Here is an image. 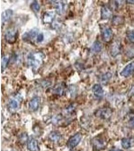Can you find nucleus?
Returning <instances> with one entry per match:
<instances>
[{"mask_svg":"<svg viewBox=\"0 0 134 151\" xmlns=\"http://www.w3.org/2000/svg\"><path fill=\"white\" fill-rule=\"evenodd\" d=\"M27 58L28 64H29L31 67L35 69H37L40 65L41 63L42 62L43 59L42 54L40 52L30 53L28 55Z\"/></svg>","mask_w":134,"mask_h":151,"instance_id":"f257e3e1","label":"nucleus"},{"mask_svg":"<svg viewBox=\"0 0 134 151\" xmlns=\"http://www.w3.org/2000/svg\"><path fill=\"white\" fill-rule=\"evenodd\" d=\"M17 30L15 28H11L6 31L4 37H5V40L7 42L13 43H15L16 41L17 40Z\"/></svg>","mask_w":134,"mask_h":151,"instance_id":"f03ea898","label":"nucleus"},{"mask_svg":"<svg viewBox=\"0 0 134 151\" xmlns=\"http://www.w3.org/2000/svg\"><path fill=\"white\" fill-rule=\"evenodd\" d=\"M81 139V135L80 133L75 134L68 139L67 142V146L69 148H74L78 146Z\"/></svg>","mask_w":134,"mask_h":151,"instance_id":"7ed1b4c3","label":"nucleus"},{"mask_svg":"<svg viewBox=\"0 0 134 151\" xmlns=\"http://www.w3.org/2000/svg\"><path fill=\"white\" fill-rule=\"evenodd\" d=\"M38 29L34 28L30 31L26 32L22 35V39L25 41H31L33 40L36 36H38Z\"/></svg>","mask_w":134,"mask_h":151,"instance_id":"20e7f679","label":"nucleus"},{"mask_svg":"<svg viewBox=\"0 0 134 151\" xmlns=\"http://www.w3.org/2000/svg\"><path fill=\"white\" fill-rule=\"evenodd\" d=\"M41 103V98L39 97H35L32 98L29 102V109L31 111H35L38 110Z\"/></svg>","mask_w":134,"mask_h":151,"instance_id":"39448f33","label":"nucleus"},{"mask_svg":"<svg viewBox=\"0 0 134 151\" xmlns=\"http://www.w3.org/2000/svg\"><path fill=\"white\" fill-rule=\"evenodd\" d=\"M113 36V32L112 29L110 27L105 28L103 29L101 33V37L103 41L106 42H109L111 41Z\"/></svg>","mask_w":134,"mask_h":151,"instance_id":"423d86ee","label":"nucleus"},{"mask_svg":"<svg viewBox=\"0 0 134 151\" xmlns=\"http://www.w3.org/2000/svg\"><path fill=\"white\" fill-rule=\"evenodd\" d=\"M112 112L109 108H103L100 110H97L96 112V115L101 119H108L112 115Z\"/></svg>","mask_w":134,"mask_h":151,"instance_id":"0eeeda50","label":"nucleus"},{"mask_svg":"<svg viewBox=\"0 0 134 151\" xmlns=\"http://www.w3.org/2000/svg\"><path fill=\"white\" fill-rule=\"evenodd\" d=\"M134 73V63L128 65L120 72V75L124 77H128Z\"/></svg>","mask_w":134,"mask_h":151,"instance_id":"6e6552de","label":"nucleus"},{"mask_svg":"<svg viewBox=\"0 0 134 151\" xmlns=\"http://www.w3.org/2000/svg\"><path fill=\"white\" fill-rule=\"evenodd\" d=\"M105 142L103 139L98 137H95L93 139V146L98 150L103 149V148H105Z\"/></svg>","mask_w":134,"mask_h":151,"instance_id":"1a4fd4ad","label":"nucleus"},{"mask_svg":"<svg viewBox=\"0 0 134 151\" xmlns=\"http://www.w3.org/2000/svg\"><path fill=\"white\" fill-rule=\"evenodd\" d=\"M92 90L94 96L96 98L100 99L103 97V89L100 84H95L93 86Z\"/></svg>","mask_w":134,"mask_h":151,"instance_id":"9d476101","label":"nucleus"},{"mask_svg":"<svg viewBox=\"0 0 134 151\" xmlns=\"http://www.w3.org/2000/svg\"><path fill=\"white\" fill-rule=\"evenodd\" d=\"M13 11L11 9H7L5 11H4L2 13V16H1L2 24H5L8 21H9V20L13 16Z\"/></svg>","mask_w":134,"mask_h":151,"instance_id":"9b49d317","label":"nucleus"},{"mask_svg":"<svg viewBox=\"0 0 134 151\" xmlns=\"http://www.w3.org/2000/svg\"><path fill=\"white\" fill-rule=\"evenodd\" d=\"M27 147L30 151H38L39 150L38 142L34 139H31L28 141Z\"/></svg>","mask_w":134,"mask_h":151,"instance_id":"f8f14e48","label":"nucleus"},{"mask_svg":"<svg viewBox=\"0 0 134 151\" xmlns=\"http://www.w3.org/2000/svg\"><path fill=\"white\" fill-rule=\"evenodd\" d=\"M112 13L110 9L107 7H103L101 9V18L103 20L108 19L111 17Z\"/></svg>","mask_w":134,"mask_h":151,"instance_id":"ddd939ff","label":"nucleus"},{"mask_svg":"<svg viewBox=\"0 0 134 151\" xmlns=\"http://www.w3.org/2000/svg\"><path fill=\"white\" fill-rule=\"evenodd\" d=\"M49 139L53 142H57L60 140L61 136L60 133L57 132H53L49 134L48 136Z\"/></svg>","mask_w":134,"mask_h":151,"instance_id":"4468645a","label":"nucleus"},{"mask_svg":"<svg viewBox=\"0 0 134 151\" xmlns=\"http://www.w3.org/2000/svg\"><path fill=\"white\" fill-rule=\"evenodd\" d=\"M54 17V14L53 12H46V13L44 14L43 18V21L45 23H50L53 19Z\"/></svg>","mask_w":134,"mask_h":151,"instance_id":"2eb2a0df","label":"nucleus"},{"mask_svg":"<svg viewBox=\"0 0 134 151\" xmlns=\"http://www.w3.org/2000/svg\"><path fill=\"white\" fill-rule=\"evenodd\" d=\"M121 144L123 147L125 149H128L132 147V142L131 139H123L122 140Z\"/></svg>","mask_w":134,"mask_h":151,"instance_id":"dca6fc26","label":"nucleus"},{"mask_svg":"<svg viewBox=\"0 0 134 151\" xmlns=\"http://www.w3.org/2000/svg\"><path fill=\"white\" fill-rule=\"evenodd\" d=\"M93 48L94 52H96V53L100 52H101V50H102V45L100 41H95L94 43L93 44Z\"/></svg>","mask_w":134,"mask_h":151,"instance_id":"f3484780","label":"nucleus"},{"mask_svg":"<svg viewBox=\"0 0 134 151\" xmlns=\"http://www.w3.org/2000/svg\"><path fill=\"white\" fill-rule=\"evenodd\" d=\"M9 60L10 58L8 56H4L2 58V65H1L2 72L7 68V65L9 63Z\"/></svg>","mask_w":134,"mask_h":151,"instance_id":"a211bd4d","label":"nucleus"},{"mask_svg":"<svg viewBox=\"0 0 134 151\" xmlns=\"http://www.w3.org/2000/svg\"><path fill=\"white\" fill-rule=\"evenodd\" d=\"M31 8L34 12L37 13L39 11L40 6L38 2L37 1H34L31 4Z\"/></svg>","mask_w":134,"mask_h":151,"instance_id":"6ab92c4d","label":"nucleus"},{"mask_svg":"<svg viewBox=\"0 0 134 151\" xmlns=\"http://www.w3.org/2000/svg\"><path fill=\"white\" fill-rule=\"evenodd\" d=\"M127 37L129 41L134 43V30H130L127 32Z\"/></svg>","mask_w":134,"mask_h":151,"instance_id":"aec40b11","label":"nucleus"},{"mask_svg":"<svg viewBox=\"0 0 134 151\" xmlns=\"http://www.w3.org/2000/svg\"><path fill=\"white\" fill-rule=\"evenodd\" d=\"M18 105L19 104L17 101L14 99L11 100L9 102V106L12 109H17L18 107Z\"/></svg>","mask_w":134,"mask_h":151,"instance_id":"412c9836","label":"nucleus"},{"mask_svg":"<svg viewBox=\"0 0 134 151\" xmlns=\"http://www.w3.org/2000/svg\"><path fill=\"white\" fill-rule=\"evenodd\" d=\"M123 22V19L122 18L119 16H115L113 18L112 23L115 25H118L119 24H121Z\"/></svg>","mask_w":134,"mask_h":151,"instance_id":"4be33fe9","label":"nucleus"},{"mask_svg":"<svg viewBox=\"0 0 134 151\" xmlns=\"http://www.w3.org/2000/svg\"><path fill=\"white\" fill-rule=\"evenodd\" d=\"M120 49H119V47L116 45L115 46L113 47V48H112V55L115 56L116 55L119 53L120 52Z\"/></svg>","mask_w":134,"mask_h":151,"instance_id":"5701e85b","label":"nucleus"},{"mask_svg":"<svg viewBox=\"0 0 134 151\" xmlns=\"http://www.w3.org/2000/svg\"><path fill=\"white\" fill-rule=\"evenodd\" d=\"M43 40H44V35H43V33H40L36 38V41L38 43L41 42Z\"/></svg>","mask_w":134,"mask_h":151,"instance_id":"b1692460","label":"nucleus"},{"mask_svg":"<svg viewBox=\"0 0 134 151\" xmlns=\"http://www.w3.org/2000/svg\"><path fill=\"white\" fill-rule=\"evenodd\" d=\"M111 76H112L111 74H110V73H107V74H105V75L103 76V78H102L103 81H107V80H108L110 78Z\"/></svg>","mask_w":134,"mask_h":151,"instance_id":"393cba45","label":"nucleus"},{"mask_svg":"<svg viewBox=\"0 0 134 151\" xmlns=\"http://www.w3.org/2000/svg\"><path fill=\"white\" fill-rule=\"evenodd\" d=\"M128 3L132 4H134V1H127Z\"/></svg>","mask_w":134,"mask_h":151,"instance_id":"a878e982","label":"nucleus"},{"mask_svg":"<svg viewBox=\"0 0 134 151\" xmlns=\"http://www.w3.org/2000/svg\"><path fill=\"white\" fill-rule=\"evenodd\" d=\"M110 151H122V150H116V149H114V150H110Z\"/></svg>","mask_w":134,"mask_h":151,"instance_id":"bb28decb","label":"nucleus"}]
</instances>
